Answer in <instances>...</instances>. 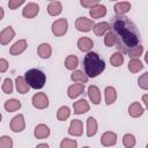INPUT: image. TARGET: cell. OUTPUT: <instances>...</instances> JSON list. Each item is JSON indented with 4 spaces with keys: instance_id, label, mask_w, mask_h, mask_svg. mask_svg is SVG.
<instances>
[{
    "instance_id": "1",
    "label": "cell",
    "mask_w": 148,
    "mask_h": 148,
    "mask_svg": "<svg viewBox=\"0 0 148 148\" xmlns=\"http://www.w3.org/2000/svg\"><path fill=\"white\" fill-rule=\"evenodd\" d=\"M112 34L116 38V47L120 53H127L139 45L140 34L135 24L124 15H116L112 20Z\"/></svg>"
},
{
    "instance_id": "2",
    "label": "cell",
    "mask_w": 148,
    "mask_h": 148,
    "mask_svg": "<svg viewBox=\"0 0 148 148\" xmlns=\"http://www.w3.org/2000/svg\"><path fill=\"white\" fill-rule=\"evenodd\" d=\"M84 73L88 77H96L105 69L104 60L96 52H88L83 59Z\"/></svg>"
},
{
    "instance_id": "3",
    "label": "cell",
    "mask_w": 148,
    "mask_h": 148,
    "mask_svg": "<svg viewBox=\"0 0 148 148\" xmlns=\"http://www.w3.org/2000/svg\"><path fill=\"white\" fill-rule=\"evenodd\" d=\"M24 80L30 88L42 89L46 82V75L37 68H31L24 73Z\"/></svg>"
},
{
    "instance_id": "4",
    "label": "cell",
    "mask_w": 148,
    "mask_h": 148,
    "mask_svg": "<svg viewBox=\"0 0 148 148\" xmlns=\"http://www.w3.org/2000/svg\"><path fill=\"white\" fill-rule=\"evenodd\" d=\"M51 29H52V34L54 36H57V37L64 36L68 30V22L66 18H59L52 23Z\"/></svg>"
},
{
    "instance_id": "5",
    "label": "cell",
    "mask_w": 148,
    "mask_h": 148,
    "mask_svg": "<svg viewBox=\"0 0 148 148\" xmlns=\"http://www.w3.org/2000/svg\"><path fill=\"white\" fill-rule=\"evenodd\" d=\"M31 102H32V105L39 110L46 109L49 106V98H47L46 94H44V92H36L32 96Z\"/></svg>"
},
{
    "instance_id": "6",
    "label": "cell",
    "mask_w": 148,
    "mask_h": 148,
    "mask_svg": "<svg viewBox=\"0 0 148 148\" xmlns=\"http://www.w3.org/2000/svg\"><path fill=\"white\" fill-rule=\"evenodd\" d=\"M92 27H94V21L88 18V17L81 16V17H77L76 21H75V28L79 31L88 32V31H90L92 29Z\"/></svg>"
},
{
    "instance_id": "7",
    "label": "cell",
    "mask_w": 148,
    "mask_h": 148,
    "mask_svg": "<svg viewBox=\"0 0 148 148\" xmlns=\"http://www.w3.org/2000/svg\"><path fill=\"white\" fill-rule=\"evenodd\" d=\"M25 127V121H24V117L23 114H17L15 116L12 120H10V130L15 133H18V132H22Z\"/></svg>"
},
{
    "instance_id": "8",
    "label": "cell",
    "mask_w": 148,
    "mask_h": 148,
    "mask_svg": "<svg viewBox=\"0 0 148 148\" xmlns=\"http://www.w3.org/2000/svg\"><path fill=\"white\" fill-rule=\"evenodd\" d=\"M38 12H39V6L36 2H28L22 9V15L27 18H32L38 14Z\"/></svg>"
},
{
    "instance_id": "9",
    "label": "cell",
    "mask_w": 148,
    "mask_h": 148,
    "mask_svg": "<svg viewBox=\"0 0 148 148\" xmlns=\"http://www.w3.org/2000/svg\"><path fill=\"white\" fill-rule=\"evenodd\" d=\"M101 143L104 147H111L117 143V134L111 131H106L101 136Z\"/></svg>"
},
{
    "instance_id": "10",
    "label": "cell",
    "mask_w": 148,
    "mask_h": 148,
    "mask_svg": "<svg viewBox=\"0 0 148 148\" xmlns=\"http://www.w3.org/2000/svg\"><path fill=\"white\" fill-rule=\"evenodd\" d=\"M83 133V125L82 121L79 119H74L71 121V125L68 127V134L74 136H81Z\"/></svg>"
},
{
    "instance_id": "11",
    "label": "cell",
    "mask_w": 148,
    "mask_h": 148,
    "mask_svg": "<svg viewBox=\"0 0 148 148\" xmlns=\"http://www.w3.org/2000/svg\"><path fill=\"white\" fill-rule=\"evenodd\" d=\"M15 37V31L12 27H6L1 32H0V44L1 45H7L13 38Z\"/></svg>"
},
{
    "instance_id": "12",
    "label": "cell",
    "mask_w": 148,
    "mask_h": 148,
    "mask_svg": "<svg viewBox=\"0 0 148 148\" xmlns=\"http://www.w3.org/2000/svg\"><path fill=\"white\" fill-rule=\"evenodd\" d=\"M28 44H27V40L25 39H18L16 43H14L12 46H10V50H9V53L12 56H18L21 53H23L27 49Z\"/></svg>"
},
{
    "instance_id": "13",
    "label": "cell",
    "mask_w": 148,
    "mask_h": 148,
    "mask_svg": "<svg viewBox=\"0 0 148 148\" xmlns=\"http://www.w3.org/2000/svg\"><path fill=\"white\" fill-rule=\"evenodd\" d=\"M90 109L88 102L86 99H79L76 101L74 104H73V110H74V113L75 114H83L86 112H88Z\"/></svg>"
},
{
    "instance_id": "14",
    "label": "cell",
    "mask_w": 148,
    "mask_h": 148,
    "mask_svg": "<svg viewBox=\"0 0 148 148\" xmlns=\"http://www.w3.org/2000/svg\"><path fill=\"white\" fill-rule=\"evenodd\" d=\"M84 90V84L83 83H74L68 87L67 89V95L69 98H76L80 96Z\"/></svg>"
},
{
    "instance_id": "15",
    "label": "cell",
    "mask_w": 148,
    "mask_h": 148,
    "mask_svg": "<svg viewBox=\"0 0 148 148\" xmlns=\"http://www.w3.org/2000/svg\"><path fill=\"white\" fill-rule=\"evenodd\" d=\"M92 46H94V42L89 37H81L77 40V47L82 52H90Z\"/></svg>"
},
{
    "instance_id": "16",
    "label": "cell",
    "mask_w": 148,
    "mask_h": 148,
    "mask_svg": "<svg viewBox=\"0 0 148 148\" xmlns=\"http://www.w3.org/2000/svg\"><path fill=\"white\" fill-rule=\"evenodd\" d=\"M88 96L90 98V101L94 103V104H99L101 103V91L98 89L97 86H89L88 88Z\"/></svg>"
},
{
    "instance_id": "17",
    "label": "cell",
    "mask_w": 148,
    "mask_h": 148,
    "mask_svg": "<svg viewBox=\"0 0 148 148\" xmlns=\"http://www.w3.org/2000/svg\"><path fill=\"white\" fill-rule=\"evenodd\" d=\"M89 14H90V16H91L92 18H101V17H103V16L106 15V7H105L104 5L98 3V5H96L95 7L90 8Z\"/></svg>"
},
{
    "instance_id": "18",
    "label": "cell",
    "mask_w": 148,
    "mask_h": 148,
    "mask_svg": "<svg viewBox=\"0 0 148 148\" xmlns=\"http://www.w3.org/2000/svg\"><path fill=\"white\" fill-rule=\"evenodd\" d=\"M92 30H94V32H95L96 36H102L105 32H108V31L111 30V24L109 22H98V23L94 24Z\"/></svg>"
},
{
    "instance_id": "19",
    "label": "cell",
    "mask_w": 148,
    "mask_h": 148,
    "mask_svg": "<svg viewBox=\"0 0 148 148\" xmlns=\"http://www.w3.org/2000/svg\"><path fill=\"white\" fill-rule=\"evenodd\" d=\"M143 111H145V109L141 106V104L139 102H133L128 108V114L133 118L141 117L143 114Z\"/></svg>"
},
{
    "instance_id": "20",
    "label": "cell",
    "mask_w": 148,
    "mask_h": 148,
    "mask_svg": "<svg viewBox=\"0 0 148 148\" xmlns=\"http://www.w3.org/2000/svg\"><path fill=\"white\" fill-rule=\"evenodd\" d=\"M34 135L36 136V139H45L50 135V128L45 124H39L36 126L34 131Z\"/></svg>"
},
{
    "instance_id": "21",
    "label": "cell",
    "mask_w": 148,
    "mask_h": 148,
    "mask_svg": "<svg viewBox=\"0 0 148 148\" xmlns=\"http://www.w3.org/2000/svg\"><path fill=\"white\" fill-rule=\"evenodd\" d=\"M37 52H38V56H39L42 59H47V58L51 57V53H52L51 45L47 44V43H42V44L38 46Z\"/></svg>"
},
{
    "instance_id": "22",
    "label": "cell",
    "mask_w": 148,
    "mask_h": 148,
    "mask_svg": "<svg viewBox=\"0 0 148 148\" xmlns=\"http://www.w3.org/2000/svg\"><path fill=\"white\" fill-rule=\"evenodd\" d=\"M113 9H114V13L117 15H124L131 9V3L128 1H120V2H117L114 5Z\"/></svg>"
},
{
    "instance_id": "23",
    "label": "cell",
    "mask_w": 148,
    "mask_h": 148,
    "mask_svg": "<svg viewBox=\"0 0 148 148\" xmlns=\"http://www.w3.org/2000/svg\"><path fill=\"white\" fill-rule=\"evenodd\" d=\"M62 12V5L60 1H51L47 6V13L51 16H56L59 15Z\"/></svg>"
},
{
    "instance_id": "24",
    "label": "cell",
    "mask_w": 148,
    "mask_h": 148,
    "mask_svg": "<svg viewBox=\"0 0 148 148\" xmlns=\"http://www.w3.org/2000/svg\"><path fill=\"white\" fill-rule=\"evenodd\" d=\"M104 94H105V103L108 105H110V104L116 102V99H117V91H116V89L113 87H111V86L106 87L105 90H104Z\"/></svg>"
},
{
    "instance_id": "25",
    "label": "cell",
    "mask_w": 148,
    "mask_h": 148,
    "mask_svg": "<svg viewBox=\"0 0 148 148\" xmlns=\"http://www.w3.org/2000/svg\"><path fill=\"white\" fill-rule=\"evenodd\" d=\"M15 84H16V90L20 94H27L30 89V87L28 86V83L25 82L23 76H17L15 80Z\"/></svg>"
},
{
    "instance_id": "26",
    "label": "cell",
    "mask_w": 148,
    "mask_h": 148,
    "mask_svg": "<svg viewBox=\"0 0 148 148\" xmlns=\"http://www.w3.org/2000/svg\"><path fill=\"white\" fill-rule=\"evenodd\" d=\"M97 132V121L94 117H89L87 119V136L91 138Z\"/></svg>"
},
{
    "instance_id": "27",
    "label": "cell",
    "mask_w": 148,
    "mask_h": 148,
    "mask_svg": "<svg viewBox=\"0 0 148 148\" xmlns=\"http://www.w3.org/2000/svg\"><path fill=\"white\" fill-rule=\"evenodd\" d=\"M77 65H79V59L74 54H69L65 59V67L69 71H74L77 67Z\"/></svg>"
},
{
    "instance_id": "28",
    "label": "cell",
    "mask_w": 148,
    "mask_h": 148,
    "mask_svg": "<svg viewBox=\"0 0 148 148\" xmlns=\"http://www.w3.org/2000/svg\"><path fill=\"white\" fill-rule=\"evenodd\" d=\"M71 79L74 81V82H79V83H86L88 81V76L86 75V73H83V71H74L72 74H71Z\"/></svg>"
},
{
    "instance_id": "29",
    "label": "cell",
    "mask_w": 148,
    "mask_h": 148,
    "mask_svg": "<svg viewBox=\"0 0 148 148\" xmlns=\"http://www.w3.org/2000/svg\"><path fill=\"white\" fill-rule=\"evenodd\" d=\"M20 108H21V102L17 101V99H15V98L8 99L5 103V110L7 112H14V111L18 110Z\"/></svg>"
},
{
    "instance_id": "30",
    "label": "cell",
    "mask_w": 148,
    "mask_h": 148,
    "mask_svg": "<svg viewBox=\"0 0 148 148\" xmlns=\"http://www.w3.org/2000/svg\"><path fill=\"white\" fill-rule=\"evenodd\" d=\"M123 62H124V56H123V53H120V52L113 53V54L111 56V58H110V64H111L113 67H119V66L123 65Z\"/></svg>"
},
{
    "instance_id": "31",
    "label": "cell",
    "mask_w": 148,
    "mask_h": 148,
    "mask_svg": "<svg viewBox=\"0 0 148 148\" xmlns=\"http://www.w3.org/2000/svg\"><path fill=\"white\" fill-rule=\"evenodd\" d=\"M143 68L142 62L139 59H131L128 62V69L132 73H138L139 71H141Z\"/></svg>"
},
{
    "instance_id": "32",
    "label": "cell",
    "mask_w": 148,
    "mask_h": 148,
    "mask_svg": "<svg viewBox=\"0 0 148 148\" xmlns=\"http://www.w3.org/2000/svg\"><path fill=\"white\" fill-rule=\"evenodd\" d=\"M69 116H71V110L68 106H61L57 112V118L60 121H65L66 119H68Z\"/></svg>"
},
{
    "instance_id": "33",
    "label": "cell",
    "mask_w": 148,
    "mask_h": 148,
    "mask_svg": "<svg viewBox=\"0 0 148 148\" xmlns=\"http://www.w3.org/2000/svg\"><path fill=\"white\" fill-rule=\"evenodd\" d=\"M123 145H124L125 148H133L135 146V138H134V135L130 134V133L125 134L123 136Z\"/></svg>"
},
{
    "instance_id": "34",
    "label": "cell",
    "mask_w": 148,
    "mask_h": 148,
    "mask_svg": "<svg viewBox=\"0 0 148 148\" xmlns=\"http://www.w3.org/2000/svg\"><path fill=\"white\" fill-rule=\"evenodd\" d=\"M142 52H143V46H142L141 44H139V45H136L135 47H133L132 50H130V51L127 52V54H128V57L132 58V59H138V58L142 54Z\"/></svg>"
},
{
    "instance_id": "35",
    "label": "cell",
    "mask_w": 148,
    "mask_h": 148,
    "mask_svg": "<svg viewBox=\"0 0 148 148\" xmlns=\"http://www.w3.org/2000/svg\"><path fill=\"white\" fill-rule=\"evenodd\" d=\"M60 148H77V142L72 139H62L60 142Z\"/></svg>"
},
{
    "instance_id": "36",
    "label": "cell",
    "mask_w": 148,
    "mask_h": 148,
    "mask_svg": "<svg viewBox=\"0 0 148 148\" xmlns=\"http://www.w3.org/2000/svg\"><path fill=\"white\" fill-rule=\"evenodd\" d=\"M0 148H13V139L8 135L0 138Z\"/></svg>"
},
{
    "instance_id": "37",
    "label": "cell",
    "mask_w": 148,
    "mask_h": 148,
    "mask_svg": "<svg viewBox=\"0 0 148 148\" xmlns=\"http://www.w3.org/2000/svg\"><path fill=\"white\" fill-rule=\"evenodd\" d=\"M104 44L106 46H109V47H112V46L116 45V38H114V36H113V34H112L111 30L108 31L106 35H105V37H104Z\"/></svg>"
},
{
    "instance_id": "38",
    "label": "cell",
    "mask_w": 148,
    "mask_h": 148,
    "mask_svg": "<svg viewBox=\"0 0 148 148\" xmlns=\"http://www.w3.org/2000/svg\"><path fill=\"white\" fill-rule=\"evenodd\" d=\"M1 89H2V91L5 92V94H12L13 92V89H14V86H13V82H12V80L10 79H5V81H3V83H2V87H1Z\"/></svg>"
},
{
    "instance_id": "39",
    "label": "cell",
    "mask_w": 148,
    "mask_h": 148,
    "mask_svg": "<svg viewBox=\"0 0 148 148\" xmlns=\"http://www.w3.org/2000/svg\"><path fill=\"white\" fill-rule=\"evenodd\" d=\"M138 83H139V87H140L141 89H143V90H147V89H148V72L143 73V74L139 77Z\"/></svg>"
},
{
    "instance_id": "40",
    "label": "cell",
    "mask_w": 148,
    "mask_h": 148,
    "mask_svg": "<svg viewBox=\"0 0 148 148\" xmlns=\"http://www.w3.org/2000/svg\"><path fill=\"white\" fill-rule=\"evenodd\" d=\"M80 3H81V6H83L86 8H92L96 5H98L99 2H98V0H81Z\"/></svg>"
},
{
    "instance_id": "41",
    "label": "cell",
    "mask_w": 148,
    "mask_h": 148,
    "mask_svg": "<svg viewBox=\"0 0 148 148\" xmlns=\"http://www.w3.org/2000/svg\"><path fill=\"white\" fill-rule=\"evenodd\" d=\"M24 3V0H9L8 1V7L9 9H16L17 7H20L21 5Z\"/></svg>"
},
{
    "instance_id": "42",
    "label": "cell",
    "mask_w": 148,
    "mask_h": 148,
    "mask_svg": "<svg viewBox=\"0 0 148 148\" xmlns=\"http://www.w3.org/2000/svg\"><path fill=\"white\" fill-rule=\"evenodd\" d=\"M8 69V61L3 58H0V73H5Z\"/></svg>"
},
{
    "instance_id": "43",
    "label": "cell",
    "mask_w": 148,
    "mask_h": 148,
    "mask_svg": "<svg viewBox=\"0 0 148 148\" xmlns=\"http://www.w3.org/2000/svg\"><path fill=\"white\" fill-rule=\"evenodd\" d=\"M142 101H143V103H145V106L148 108V95H147V94H145V95L142 96Z\"/></svg>"
},
{
    "instance_id": "44",
    "label": "cell",
    "mask_w": 148,
    "mask_h": 148,
    "mask_svg": "<svg viewBox=\"0 0 148 148\" xmlns=\"http://www.w3.org/2000/svg\"><path fill=\"white\" fill-rule=\"evenodd\" d=\"M36 148H50V147H49L47 143H39V145L36 146Z\"/></svg>"
},
{
    "instance_id": "45",
    "label": "cell",
    "mask_w": 148,
    "mask_h": 148,
    "mask_svg": "<svg viewBox=\"0 0 148 148\" xmlns=\"http://www.w3.org/2000/svg\"><path fill=\"white\" fill-rule=\"evenodd\" d=\"M3 16H5V12H3L2 7H0V21L3 18Z\"/></svg>"
},
{
    "instance_id": "46",
    "label": "cell",
    "mask_w": 148,
    "mask_h": 148,
    "mask_svg": "<svg viewBox=\"0 0 148 148\" xmlns=\"http://www.w3.org/2000/svg\"><path fill=\"white\" fill-rule=\"evenodd\" d=\"M1 119H2V116H1V113H0V121H1Z\"/></svg>"
},
{
    "instance_id": "47",
    "label": "cell",
    "mask_w": 148,
    "mask_h": 148,
    "mask_svg": "<svg viewBox=\"0 0 148 148\" xmlns=\"http://www.w3.org/2000/svg\"><path fill=\"white\" fill-rule=\"evenodd\" d=\"M83 148H90V147H88V146H86V147H83Z\"/></svg>"
}]
</instances>
